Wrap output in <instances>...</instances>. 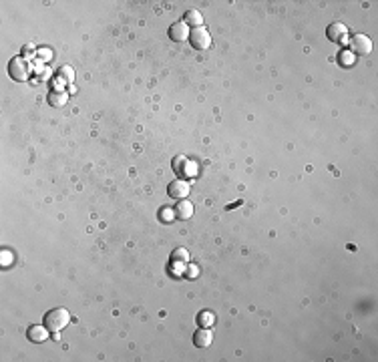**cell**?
Instances as JSON below:
<instances>
[{
    "instance_id": "1",
    "label": "cell",
    "mask_w": 378,
    "mask_h": 362,
    "mask_svg": "<svg viewBox=\"0 0 378 362\" xmlns=\"http://www.w3.org/2000/svg\"><path fill=\"white\" fill-rule=\"evenodd\" d=\"M69 322H71L69 310H65V308H52V310H48L45 314V322L43 324L48 328V332H58L65 326H69Z\"/></svg>"
},
{
    "instance_id": "2",
    "label": "cell",
    "mask_w": 378,
    "mask_h": 362,
    "mask_svg": "<svg viewBox=\"0 0 378 362\" xmlns=\"http://www.w3.org/2000/svg\"><path fill=\"white\" fill-rule=\"evenodd\" d=\"M8 75H10V79L24 83L30 79V75H33V67H30V63H26L22 56H14L8 63Z\"/></svg>"
},
{
    "instance_id": "3",
    "label": "cell",
    "mask_w": 378,
    "mask_h": 362,
    "mask_svg": "<svg viewBox=\"0 0 378 362\" xmlns=\"http://www.w3.org/2000/svg\"><path fill=\"white\" fill-rule=\"evenodd\" d=\"M189 43H191V46L195 50H207L211 46V35L209 30L199 26V28H193L191 33H189Z\"/></svg>"
},
{
    "instance_id": "4",
    "label": "cell",
    "mask_w": 378,
    "mask_h": 362,
    "mask_svg": "<svg viewBox=\"0 0 378 362\" xmlns=\"http://www.w3.org/2000/svg\"><path fill=\"white\" fill-rule=\"evenodd\" d=\"M350 50H352L354 54H360V56L370 54V52H372V41H370V37H366V35H354V37L350 39Z\"/></svg>"
},
{
    "instance_id": "5",
    "label": "cell",
    "mask_w": 378,
    "mask_h": 362,
    "mask_svg": "<svg viewBox=\"0 0 378 362\" xmlns=\"http://www.w3.org/2000/svg\"><path fill=\"white\" fill-rule=\"evenodd\" d=\"M189 189H191V185H189L187 181H183V179H175V181H171V183H169L167 193H169L171 199L181 201V199H185V197L189 195Z\"/></svg>"
},
{
    "instance_id": "6",
    "label": "cell",
    "mask_w": 378,
    "mask_h": 362,
    "mask_svg": "<svg viewBox=\"0 0 378 362\" xmlns=\"http://www.w3.org/2000/svg\"><path fill=\"white\" fill-rule=\"evenodd\" d=\"M326 37L332 43H342V41H346V37H348V28H346V24H342V22H332L326 30Z\"/></svg>"
},
{
    "instance_id": "7",
    "label": "cell",
    "mask_w": 378,
    "mask_h": 362,
    "mask_svg": "<svg viewBox=\"0 0 378 362\" xmlns=\"http://www.w3.org/2000/svg\"><path fill=\"white\" fill-rule=\"evenodd\" d=\"M211 342H213V332L209 328H199L193 334V344L197 348H207Z\"/></svg>"
},
{
    "instance_id": "8",
    "label": "cell",
    "mask_w": 378,
    "mask_h": 362,
    "mask_svg": "<svg viewBox=\"0 0 378 362\" xmlns=\"http://www.w3.org/2000/svg\"><path fill=\"white\" fill-rule=\"evenodd\" d=\"M169 37H171L173 41H177V43L187 41V39H189V26H187L185 22H175V24H171Z\"/></svg>"
},
{
    "instance_id": "9",
    "label": "cell",
    "mask_w": 378,
    "mask_h": 362,
    "mask_svg": "<svg viewBox=\"0 0 378 362\" xmlns=\"http://www.w3.org/2000/svg\"><path fill=\"white\" fill-rule=\"evenodd\" d=\"M26 336L30 342H45L48 338V328L43 324V326H30L28 332H26Z\"/></svg>"
},
{
    "instance_id": "10",
    "label": "cell",
    "mask_w": 378,
    "mask_h": 362,
    "mask_svg": "<svg viewBox=\"0 0 378 362\" xmlns=\"http://www.w3.org/2000/svg\"><path fill=\"white\" fill-rule=\"evenodd\" d=\"M191 216H193V203L187 201V199H181L175 205V218L177 220H189Z\"/></svg>"
},
{
    "instance_id": "11",
    "label": "cell",
    "mask_w": 378,
    "mask_h": 362,
    "mask_svg": "<svg viewBox=\"0 0 378 362\" xmlns=\"http://www.w3.org/2000/svg\"><path fill=\"white\" fill-rule=\"evenodd\" d=\"M183 22H185L187 26L199 28V26L203 24V16H201V12H199V10L191 8V10H187V12H185V16H183Z\"/></svg>"
},
{
    "instance_id": "12",
    "label": "cell",
    "mask_w": 378,
    "mask_h": 362,
    "mask_svg": "<svg viewBox=\"0 0 378 362\" xmlns=\"http://www.w3.org/2000/svg\"><path fill=\"white\" fill-rule=\"evenodd\" d=\"M48 103L52 107H62L67 105V95L62 90H52V93H48Z\"/></svg>"
},
{
    "instance_id": "13",
    "label": "cell",
    "mask_w": 378,
    "mask_h": 362,
    "mask_svg": "<svg viewBox=\"0 0 378 362\" xmlns=\"http://www.w3.org/2000/svg\"><path fill=\"white\" fill-rule=\"evenodd\" d=\"M171 262H173V264H187V262H189V254L179 248V250H175V252L171 254Z\"/></svg>"
},
{
    "instance_id": "14",
    "label": "cell",
    "mask_w": 378,
    "mask_h": 362,
    "mask_svg": "<svg viewBox=\"0 0 378 362\" xmlns=\"http://www.w3.org/2000/svg\"><path fill=\"white\" fill-rule=\"evenodd\" d=\"M340 63H342L344 67H350V65L354 63V54H352L350 50H342V52H340Z\"/></svg>"
},
{
    "instance_id": "15",
    "label": "cell",
    "mask_w": 378,
    "mask_h": 362,
    "mask_svg": "<svg viewBox=\"0 0 378 362\" xmlns=\"http://www.w3.org/2000/svg\"><path fill=\"white\" fill-rule=\"evenodd\" d=\"M58 75H60V79H65L69 85L73 83V79H75V73H73V69L71 67H62L60 71H58Z\"/></svg>"
},
{
    "instance_id": "16",
    "label": "cell",
    "mask_w": 378,
    "mask_h": 362,
    "mask_svg": "<svg viewBox=\"0 0 378 362\" xmlns=\"http://www.w3.org/2000/svg\"><path fill=\"white\" fill-rule=\"evenodd\" d=\"M171 218H175V211H173V209H169V207L161 209V220H163V222H169Z\"/></svg>"
},
{
    "instance_id": "17",
    "label": "cell",
    "mask_w": 378,
    "mask_h": 362,
    "mask_svg": "<svg viewBox=\"0 0 378 362\" xmlns=\"http://www.w3.org/2000/svg\"><path fill=\"white\" fill-rule=\"evenodd\" d=\"M39 56H41V58H47V60H50V58H52V54H50V50H48V48H41V50H39Z\"/></svg>"
},
{
    "instance_id": "18",
    "label": "cell",
    "mask_w": 378,
    "mask_h": 362,
    "mask_svg": "<svg viewBox=\"0 0 378 362\" xmlns=\"http://www.w3.org/2000/svg\"><path fill=\"white\" fill-rule=\"evenodd\" d=\"M54 89H56V90H62V89H65V81L56 79V81H54Z\"/></svg>"
},
{
    "instance_id": "19",
    "label": "cell",
    "mask_w": 378,
    "mask_h": 362,
    "mask_svg": "<svg viewBox=\"0 0 378 362\" xmlns=\"http://www.w3.org/2000/svg\"><path fill=\"white\" fill-rule=\"evenodd\" d=\"M199 320H201V324H205V322H213V316H211V314H201Z\"/></svg>"
}]
</instances>
